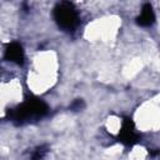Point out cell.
Segmentation results:
<instances>
[{"label": "cell", "mask_w": 160, "mask_h": 160, "mask_svg": "<svg viewBox=\"0 0 160 160\" xmlns=\"http://www.w3.org/2000/svg\"><path fill=\"white\" fill-rule=\"evenodd\" d=\"M120 136H121V140L126 144H130L132 141H135L136 139V134L134 131V126L131 124L130 120H126L121 128V132H120Z\"/></svg>", "instance_id": "4"}, {"label": "cell", "mask_w": 160, "mask_h": 160, "mask_svg": "<svg viewBox=\"0 0 160 160\" xmlns=\"http://www.w3.org/2000/svg\"><path fill=\"white\" fill-rule=\"evenodd\" d=\"M154 20H155V15H154L151 5L150 4H145L142 6L140 16L138 18V24L141 25V26H149V25H151L154 22Z\"/></svg>", "instance_id": "3"}, {"label": "cell", "mask_w": 160, "mask_h": 160, "mask_svg": "<svg viewBox=\"0 0 160 160\" xmlns=\"http://www.w3.org/2000/svg\"><path fill=\"white\" fill-rule=\"evenodd\" d=\"M54 16L59 26H61L65 30H72L79 22V16L74 5L66 1L56 5Z\"/></svg>", "instance_id": "1"}, {"label": "cell", "mask_w": 160, "mask_h": 160, "mask_svg": "<svg viewBox=\"0 0 160 160\" xmlns=\"http://www.w3.org/2000/svg\"><path fill=\"white\" fill-rule=\"evenodd\" d=\"M5 56L8 60L10 61H14L16 64H21L22 60H24V51H22V48L18 44V42H11L8 49H6V52H5Z\"/></svg>", "instance_id": "2"}]
</instances>
